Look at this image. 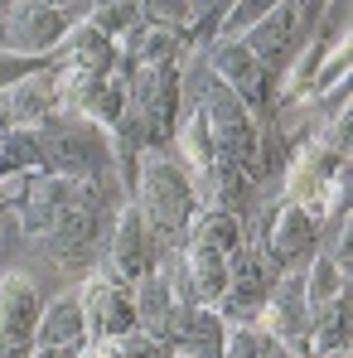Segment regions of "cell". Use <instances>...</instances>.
<instances>
[{
  "mask_svg": "<svg viewBox=\"0 0 353 358\" xmlns=\"http://www.w3.org/2000/svg\"><path fill=\"white\" fill-rule=\"evenodd\" d=\"M131 203L141 208V218H145V228H150V238H155L160 252H179L184 247L199 203H194L189 170L179 165L175 155H165V150H145L141 155L136 184H131Z\"/></svg>",
  "mask_w": 353,
  "mask_h": 358,
  "instance_id": "obj_1",
  "label": "cell"
},
{
  "mask_svg": "<svg viewBox=\"0 0 353 358\" xmlns=\"http://www.w3.org/2000/svg\"><path fill=\"white\" fill-rule=\"evenodd\" d=\"M39 160L49 175H63V179H87V175H107L117 170V150H112V136L97 126V121L78 117H49L39 131Z\"/></svg>",
  "mask_w": 353,
  "mask_h": 358,
  "instance_id": "obj_2",
  "label": "cell"
},
{
  "mask_svg": "<svg viewBox=\"0 0 353 358\" xmlns=\"http://www.w3.org/2000/svg\"><path fill=\"white\" fill-rule=\"evenodd\" d=\"M349 189V160H339L334 150H324L319 141H305L291 155V170H286V203L305 208L315 223H324L334 213V203L344 199Z\"/></svg>",
  "mask_w": 353,
  "mask_h": 358,
  "instance_id": "obj_3",
  "label": "cell"
},
{
  "mask_svg": "<svg viewBox=\"0 0 353 358\" xmlns=\"http://www.w3.org/2000/svg\"><path fill=\"white\" fill-rule=\"evenodd\" d=\"M179 97H184L179 63H136L126 73V102L145 117L160 150H165V141L175 136V126H179Z\"/></svg>",
  "mask_w": 353,
  "mask_h": 358,
  "instance_id": "obj_4",
  "label": "cell"
},
{
  "mask_svg": "<svg viewBox=\"0 0 353 358\" xmlns=\"http://www.w3.org/2000/svg\"><path fill=\"white\" fill-rule=\"evenodd\" d=\"M208 73L233 92L237 102L252 112L257 121L271 117V97H276V83L266 78V68L247 54V44L242 39H228V34H218L213 44H208Z\"/></svg>",
  "mask_w": 353,
  "mask_h": 358,
  "instance_id": "obj_5",
  "label": "cell"
},
{
  "mask_svg": "<svg viewBox=\"0 0 353 358\" xmlns=\"http://www.w3.org/2000/svg\"><path fill=\"white\" fill-rule=\"evenodd\" d=\"M68 29H73L68 10L44 5V0H10V5H5V20H0L5 49H10V54H24V59L59 54V44L68 39Z\"/></svg>",
  "mask_w": 353,
  "mask_h": 358,
  "instance_id": "obj_6",
  "label": "cell"
},
{
  "mask_svg": "<svg viewBox=\"0 0 353 358\" xmlns=\"http://www.w3.org/2000/svg\"><path fill=\"white\" fill-rule=\"evenodd\" d=\"M44 291L24 271H0V358H29Z\"/></svg>",
  "mask_w": 353,
  "mask_h": 358,
  "instance_id": "obj_7",
  "label": "cell"
},
{
  "mask_svg": "<svg viewBox=\"0 0 353 358\" xmlns=\"http://www.w3.org/2000/svg\"><path fill=\"white\" fill-rule=\"evenodd\" d=\"M242 44H247V54L266 68V78L276 83L291 59L300 54V44H305V24H300V10H295V0H281L276 10H266L257 24H247L242 34H237Z\"/></svg>",
  "mask_w": 353,
  "mask_h": 358,
  "instance_id": "obj_8",
  "label": "cell"
},
{
  "mask_svg": "<svg viewBox=\"0 0 353 358\" xmlns=\"http://www.w3.org/2000/svg\"><path fill=\"white\" fill-rule=\"evenodd\" d=\"M261 247H266V257H271L276 271H305L310 257L319 252V223L305 208H295V203L281 199L261 218Z\"/></svg>",
  "mask_w": 353,
  "mask_h": 358,
  "instance_id": "obj_9",
  "label": "cell"
},
{
  "mask_svg": "<svg viewBox=\"0 0 353 358\" xmlns=\"http://www.w3.org/2000/svg\"><path fill=\"white\" fill-rule=\"evenodd\" d=\"M82 320H87V339H121L136 329V305H131V281H121L117 271H92L82 281Z\"/></svg>",
  "mask_w": 353,
  "mask_h": 358,
  "instance_id": "obj_10",
  "label": "cell"
},
{
  "mask_svg": "<svg viewBox=\"0 0 353 358\" xmlns=\"http://www.w3.org/2000/svg\"><path fill=\"white\" fill-rule=\"evenodd\" d=\"M257 329L271 344H286L291 354H305V339H310V300H305L300 271H281L271 281V296H266L261 315H257Z\"/></svg>",
  "mask_w": 353,
  "mask_h": 358,
  "instance_id": "obj_11",
  "label": "cell"
},
{
  "mask_svg": "<svg viewBox=\"0 0 353 358\" xmlns=\"http://www.w3.org/2000/svg\"><path fill=\"white\" fill-rule=\"evenodd\" d=\"M155 257H160V247L150 238L141 208L126 199L117 223H112V233H107V271H117L121 281H136V276H145L155 266Z\"/></svg>",
  "mask_w": 353,
  "mask_h": 358,
  "instance_id": "obj_12",
  "label": "cell"
},
{
  "mask_svg": "<svg viewBox=\"0 0 353 358\" xmlns=\"http://www.w3.org/2000/svg\"><path fill=\"white\" fill-rule=\"evenodd\" d=\"M131 305H136V329H145V334H155V339H165V344L175 349L179 324H184L189 310H179V305H175L170 281H165L160 266H150L145 276L131 281Z\"/></svg>",
  "mask_w": 353,
  "mask_h": 358,
  "instance_id": "obj_13",
  "label": "cell"
},
{
  "mask_svg": "<svg viewBox=\"0 0 353 358\" xmlns=\"http://www.w3.org/2000/svg\"><path fill=\"white\" fill-rule=\"evenodd\" d=\"M68 199H73V179L63 175H49V170H34L29 179V194H24V203L15 208V218H20V233L29 242H39L54 223H59V213L68 208Z\"/></svg>",
  "mask_w": 353,
  "mask_h": 358,
  "instance_id": "obj_14",
  "label": "cell"
},
{
  "mask_svg": "<svg viewBox=\"0 0 353 358\" xmlns=\"http://www.w3.org/2000/svg\"><path fill=\"white\" fill-rule=\"evenodd\" d=\"M54 73H59V68H39V73L20 78L15 87H5V102H10V126H29V131H39L49 117H59V112H63Z\"/></svg>",
  "mask_w": 353,
  "mask_h": 358,
  "instance_id": "obj_15",
  "label": "cell"
},
{
  "mask_svg": "<svg viewBox=\"0 0 353 358\" xmlns=\"http://www.w3.org/2000/svg\"><path fill=\"white\" fill-rule=\"evenodd\" d=\"M87 344V320H82V300L78 291L44 300L39 310V329H34V349H82Z\"/></svg>",
  "mask_w": 353,
  "mask_h": 358,
  "instance_id": "obj_16",
  "label": "cell"
},
{
  "mask_svg": "<svg viewBox=\"0 0 353 358\" xmlns=\"http://www.w3.org/2000/svg\"><path fill=\"white\" fill-rule=\"evenodd\" d=\"M228 320L213 310V305H194L189 315H184V324H179V339L175 349L189 358H223V344H228Z\"/></svg>",
  "mask_w": 353,
  "mask_h": 358,
  "instance_id": "obj_17",
  "label": "cell"
},
{
  "mask_svg": "<svg viewBox=\"0 0 353 358\" xmlns=\"http://www.w3.org/2000/svg\"><path fill=\"white\" fill-rule=\"evenodd\" d=\"M59 54H63L68 68H87V73H112L117 59H121V49L107 39V34H97L87 20L68 29V39L59 44Z\"/></svg>",
  "mask_w": 353,
  "mask_h": 358,
  "instance_id": "obj_18",
  "label": "cell"
},
{
  "mask_svg": "<svg viewBox=\"0 0 353 358\" xmlns=\"http://www.w3.org/2000/svg\"><path fill=\"white\" fill-rule=\"evenodd\" d=\"M179 257H184V266H189V281H194V291H199V305H213V300L223 296V286H228V252L203 247V242H184Z\"/></svg>",
  "mask_w": 353,
  "mask_h": 358,
  "instance_id": "obj_19",
  "label": "cell"
},
{
  "mask_svg": "<svg viewBox=\"0 0 353 358\" xmlns=\"http://www.w3.org/2000/svg\"><path fill=\"white\" fill-rule=\"evenodd\" d=\"M305 349L315 358L334 354V349H349V291L310 310V339H305Z\"/></svg>",
  "mask_w": 353,
  "mask_h": 358,
  "instance_id": "obj_20",
  "label": "cell"
},
{
  "mask_svg": "<svg viewBox=\"0 0 353 358\" xmlns=\"http://www.w3.org/2000/svg\"><path fill=\"white\" fill-rule=\"evenodd\" d=\"M121 112H126V73L112 68V73H102V78L92 83V92H87V102L78 107V117L97 121L102 131H112Z\"/></svg>",
  "mask_w": 353,
  "mask_h": 358,
  "instance_id": "obj_21",
  "label": "cell"
},
{
  "mask_svg": "<svg viewBox=\"0 0 353 358\" xmlns=\"http://www.w3.org/2000/svg\"><path fill=\"white\" fill-rule=\"evenodd\" d=\"M184 242H203V247H218V252H237V242H242V213H233V208H199Z\"/></svg>",
  "mask_w": 353,
  "mask_h": 358,
  "instance_id": "obj_22",
  "label": "cell"
},
{
  "mask_svg": "<svg viewBox=\"0 0 353 358\" xmlns=\"http://www.w3.org/2000/svg\"><path fill=\"white\" fill-rule=\"evenodd\" d=\"M175 141H179V165H184V170L213 165V131H208V117H203L199 107L175 126Z\"/></svg>",
  "mask_w": 353,
  "mask_h": 358,
  "instance_id": "obj_23",
  "label": "cell"
},
{
  "mask_svg": "<svg viewBox=\"0 0 353 358\" xmlns=\"http://www.w3.org/2000/svg\"><path fill=\"white\" fill-rule=\"evenodd\" d=\"M300 281H305V300H310V310L349 291V276L334 266V257H329V252H315V257H310V266L300 271Z\"/></svg>",
  "mask_w": 353,
  "mask_h": 358,
  "instance_id": "obj_24",
  "label": "cell"
},
{
  "mask_svg": "<svg viewBox=\"0 0 353 358\" xmlns=\"http://www.w3.org/2000/svg\"><path fill=\"white\" fill-rule=\"evenodd\" d=\"M87 24H92L97 34H107L112 44H121V39L141 24V0H92Z\"/></svg>",
  "mask_w": 353,
  "mask_h": 358,
  "instance_id": "obj_25",
  "label": "cell"
},
{
  "mask_svg": "<svg viewBox=\"0 0 353 358\" xmlns=\"http://www.w3.org/2000/svg\"><path fill=\"white\" fill-rule=\"evenodd\" d=\"M15 170H44L39 136L29 126H5L0 131V175H15Z\"/></svg>",
  "mask_w": 353,
  "mask_h": 358,
  "instance_id": "obj_26",
  "label": "cell"
},
{
  "mask_svg": "<svg viewBox=\"0 0 353 358\" xmlns=\"http://www.w3.org/2000/svg\"><path fill=\"white\" fill-rule=\"evenodd\" d=\"M233 5H237V0H194V10H189V20H184V49H203V44H213Z\"/></svg>",
  "mask_w": 353,
  "mask_h": 358,
  "instance_id": "obj_27",
  "label": "cell"
},
{
  "mask_svg": "<svg viewBox=\"0 0 353 358\" xmlns=\"http://www.w3.org/2000/svg\"><path fill=\"white\" fill-rule=\"evenodd\" d=\"M349 73H353V49H349V34H344V39H334V49L319 59V68H315V78H310V87H305L300 102H319L329 87L349 83Z\"/></svg>",
  "mask_w": 353,
  "mask_h": 358,
  "instance_id": "obj_28",
  "label": "cell"
},
{
  "mask_svg": "<svg viewBox=\"0 0 353 358\" xmlns=\"http://www.w3.org/2000/svg\"><path fill=\"white\" fill-rule=\"evenodd\" d=\"M194 0H141V24H155V29H175L184 39V20H189Z\"/></svg>",
  "mask_w": 353,
  "mask_h": 358,
  "instance_id": "obj_29",
  "label": "cell"
},
{
  "mask_svg": "<svg viewBox=\"0 0 353 358\" xmlns=\"http://www.w3.org/2000/svg\"><path fill=\"white\" fill-rule=\"evenodd\" d=\"M112 354H117V358H170L175 349H170L165 339L145 334V329H131V334H121V339H112Z\"/></svg>",
  "mask_w": 353,
  "mask_h": 358,
  "instance_id": "obj_30",
  "label": "cell"
},
{
  "mask_svg": "<svg viewBox=\"0 0 353 358\" xmlns=\"http://www.w3.org/2000/svg\"><path fill=\"white\" fill-rule=\"evenodd\" d=\"M276 5H281V0H237L233 10H228V20H223V29H218V34L237 39V34H242L247 24H257V20H261L266 10H276Z\"/></svg>",
  "mask_w": 353,
  "mask_h": 358,
  "instance_id": "obj_31",
  "label": "cell"
},
{
  "mask_svg": "<svg viewBox=\"0 0 353 358\" xmlns=\"http://www.w3.org/2000/svg\"><path fill=\"white\" fill-rule=\"evenodd\" d=\"M329 0H295V10H300V24H305V34H310V24L319 20V10H324Z\"/></svg>",
  "mask_w": 353,
  "mask_h": 358,
  "instance_id": "obj_32",
  "label": "cell"
},
{
  "mask_svg": "<svg viewBox=\"0 0 353 358\" xmlns=\"http://www.w3.org/2000/svg\"><path fill=\"white\" fill-rule=\"evenodd\" d=\"M73 358H117V354H112V339H87Z\"/></svg>",
  "mask_w": 353,
  "mask_h": 358,
  "instance_id": "obj_33",
  "label": "cell"
},
{
  "mask_svg": "<svg viewBox=\"0 0 353 358\" xmlns=\"http://www.w3.org/2000/svg\"><path fill=\"white\" fill-rule=\"evenodd\" d=\"M261 358H300V354H291L286 344H271V339H266V354H261Z\"/></svg>",
  "mask_w": 353,
  "mask_h": 358,
  "instance_id": "obj_34",
  "label": "cell"
},
{
  "mask_svg": "<svg viewBox=\"0 0 353 358\" xmlns=\"http://www.w3.org/2000/svg\"><path fill=\"white\" fill-rule=\"evenodd\" d=\"M73 354H78V349H34L29 358H73Z\"/></svg>",
  "mask_w": 353,
  "mask_h": 358,
  "instance_id": "obj_35",
  "label": "cell"
},
{
  "mask_svg": "<svg viewBox=\"0 0 353 358\" xmlns=\"http://www.w3.org/2000/svg\"><path fill=\"white\" fill-rule=\"evenodd\" d=\"M10 126V102H5V92H0V131Z\"/></svg>",
  "mask_w": 353,
  "mask_h": 358,
  "instance_id": "obj_36",
  "label": "cell"
},
{
  "mask_svg": "<svg viewBox=\"0 0 353 358\" xmlns=\"http://www.w3.org/2000/svg\"><path fill=\"white\" fill-rule=\"evenodd\" d=\"M44 5H59V10H68V5H78V0H44Z\"/></svg>",
  "mask_w": 353,
  "mask_h": 358,
  "instance_id": "obj_37",
  "label": "cell"
},
{
  "mask_svg": "<svg viewBox=\"0 0 353 358\" xmlns=\"http://www.w3.org/2000/svg\"><path fill=\"white\" fill-rule=\"evenodd\" d=\"M170 358H189V354H179V349H175V354H170Z\"/></svg>",
  "mask_w": 353,
  "mask_h": 358,
  "instance_id": "obj_38",
  "label": "cell"
}]
</instances>
